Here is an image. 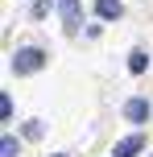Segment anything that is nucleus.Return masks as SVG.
Here are the masks:
<instances>
[{"mask_svg":"<svg viewBox=\"0 0 153 157\" xmlns=\"http://www.w3.org/2000/svg\"><path fill=\"white\" fill-rule=\"evenodd\" d=\"M141 149H145V141H141V136H124V141L116 145L112 157H132V153H141Z\"/></svg>","mask_w":153,"mask_h":157,"instance_id":"obj_5","label":"nucleus"},{"mask_svg":"<svg viewBox=\"0 0 153 157\" xmlns=\"http://www.w3.org/2000/svg\"><path fill=\"white\" fill-rule=\"evenodd\" d=\"M145 66H149V54H145V50H132V54H128V71H132V75H141Z\"/></svg>","mask_w":153,"mask_h":157,"instance_id":"obj_6","label":"nucleus"},{"mask_svg":"<svg viewBox=\"0 0 153 157\" xmlns=\"http://www.w3.org/2000/svg\"><path fill=\"white\" fill-rule=\"evenodd\" d=\"M58 13H62V29H66V33H79V25H83L79 0H58Z\"/></svg>","mask_w":153,"mask_h":157,"instance_id":"obj_2","label":"nucleus"},{"mask_svg":"<svg viewBox=\"0 0 153 157\" xmlns=\"http://www.w3.org/2000/svg\"><path fill=\"white\" fill-rule=\"evenodd\" d=\"M25 136H33V141H37V136H41V120H29V128H25Z\"/></svg>","mask_w":153,"mask_h":157,"instance_id":"obj_9","label":"nucleus"},{"mask_svg":"<svg viewBox=\"0 0 153 157\" xmlns=\"http://www.w3.org/2000/svg\"><path fill=\"white\" fill-rule=\"evenodd\" d=\"M54 157H62V153H54Z\"/></svg>","mask_w":153,"mask_h":157,"instance_id":"obj_10","label":"nucleus"},{"mask_svg":"<svg viewBox=\"0 0 153 157\" xmlns=\"http://www.w3.org/2000/svg\"><path fill=\"white\" fill-rule=\"evenodd\" d=\"M95 13L104 17V21H116V17L124 13V4H120V0H95Z\"/></svg>","mask_w":153,"mask_h":157,"instance_id":"obj_4","label":"nucleus"},{"mask_svg":"<svg viewBox=\"0 0 153 157\" xmlns=\"http://www.w3.org/2000/svg\"><path fill=\"white\" fill-rule=\"evenodd\" d=\"M0 157H17V141H13V136L0 141Z\"/></svg>","mask_w":153,"mask_h":157,"instance_id":"obj_7","label":"nucleus"},{"mask_svg":"<svg viewBox=\"0 0 153 157\" xmlns=\"http://www.w3.org/2000/svg\"><path fill=\"white\" fill-rule=\"evenodd\" d=\"M13 116V103H8V95H0V120H8Z\"/></svg>","mask_w":153,"mask_h":157,"instance_id":"obj_8","label":"nucleus"},{"mask_svg":"<svg viewBox=\"0 0 153 157\" xmlns=\"http://www.w3.org/2000/svg\"><path fill=\"white\" fill-rule=\"evenodd\" d=\"M46 66V54L41 50H17L13 54V71L17 75H33V71H41Z\"/></svg>","mask_w":153,"mask_h":157,"instance_id":"obj_1","label":"nucleus"},{"mask_svg":"<svg viewBox=\"0 0 153 157\" xmlns=\"http://www.w3.org/2000/svg\"><path fill=\"white\" fill-rule=\"evenodd\" d=\"M124 116H128L132 124H141V120H149V103L145 99H128L124 103Z\"/></svg>","mask_w":153,"mask_h":157,"instance_id":"obj_3","label":"nucleus"}]
</instances>
